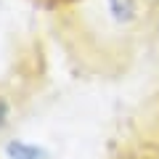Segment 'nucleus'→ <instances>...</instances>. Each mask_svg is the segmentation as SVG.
I'll list each match as a JSON object with an SVG mask.
<instances>
[{"label":"nucleus","mask_w":159,"mask_h":159,"mask_svg":"<svg viewBox=\"0 0 159 159\" xmlns=\"http://www.w3.org/2000/svg\"><path fill=\"white\" fill-rule=\"evenodd\" d=\"M106 3H109L111 16L117 19V21H122V24L133 21V19L138 16V0H106Z\"/></svg>","instance_id":"obj_1"},{"label":"nucleus","mask_w":159,"mask_h":159,"mask_svg":"<svg viewBox=\"0 0 159 159\" xmlns=\"http://www.w3.org/2000/svg\"><path fill=\"white\" fill-rule=\"evenodd\" d=\"M8 157L11 159H48V154L40 146H29L24 141H11L8 143Z\"/></svg>","instance_id":"obj_2"},{"label":"nucleus","mask_w":159,"mask_h":159,"mask_svg":"<svg viewBox=\"0 0 159 159\" xmlns=\"http://www.w3.org/2000/svg\"><path fill=\"white\" fill-rule=\"evenodd\" d=\"M157 34H159V11H157Z\"/></svg>","instance_id":"obj_3"}]
</instances>
